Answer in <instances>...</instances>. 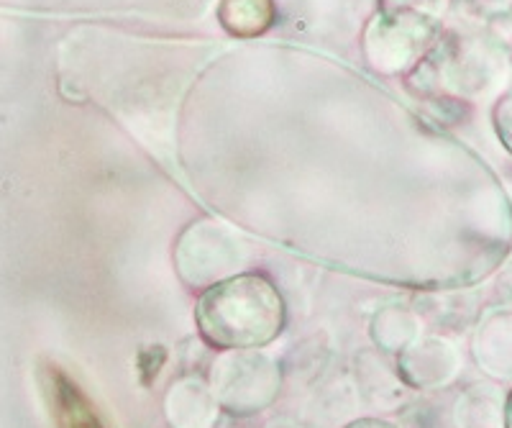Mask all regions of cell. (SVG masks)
<instances>
[{
	"instance_id": "cell-4",
	"label": "cell",
	"mask_w": 512,
	"mask_h": 428,
	"mask_svg": "<svg viewBox=\"0 0 512 428\" xmlns=\"http://www.w3.org/2000/svg\"><path fill=\"white\" fill-rule=\"evenodd\" d=\"M431 21L413 13H379L364 36L369 65L384 75H397L415 65L431 42Z\"/></svg>"
},
{
	"instance_id": "cell-2",
	"label": "cell",
	"mask_w": 512,
	"mask_h": 428,
	"mask_svg": "<svg viewBox=\"0 0 512 428\" xmlns=\"http://www.w3.org/2000/svg\"><path fill=\"white\" fill-rule=\"evenodd\" d=\"M249 259V247L239 231L216 218L192 221L177 239L175 264L182 280L192 288H210L239 275Z\"/></svg>"
},
{
	"instance_id": "cell-7",
	"label": "cell",
	"mask_w": 512,
	"mask_h": 428,
	"mask_svg": "<svg viewBox=\"0 0 512 428\" xmlns=\"http://www.w3.org/2000/svg\"><path fill=\"white\" fill-rule=\"evenodd\" d=\"M413 329L415 321L410 313L400 311V308H387V311H382L374 318L372 334L377 339V344H382L390 352H397L402 344H408L410 336H413Z\"/></svg>"
},
{
	"instance_id": "cell-1",
	"label": "cell",
	"mask_w": 512,
	"mask_h": 428,
	"mask_svg": "<svg viewBox=\"0 0 512 428\" xmlns=\"http://www.w3.org/2000/svg\"><path fill=\"white\" fill-rule=\"evenodd\" d=\"M205 339L221 349H254L282 331L285 305L262 275H233L205 290L198 305Z\"/></svg>"
},
{
	"instance_id": "cell-6",
	"label": "cell",
	"mask_w": 512,
	"mask_h": 428,
	"mask_svg": "<svg viewBox=\"0 0 512 428\" xmlns=\"http://www.w3.org/2000/svg\"><path fill=\"white\" fill-rule=\"evenodd\" d=\"M218 18L228 34L249 39L264 34L274 24L277 8L274 0H223Z\"/></svg>"
},
{
	"instance_id": "cell-9",
	"label": "cell",
	"mask_w": 512,
	"mask_h": 428,
	"mask_svg": "<svg viewBox=\"0 0 512 428\" xmlns=\"http://www.w3.org/2000/svg\"><path fill=\"white\" fill-rule=\"evenodd\" d=\"M351 428H392L390 423H382V421H359L354 423Z\"/></svg>"
},
{
	"instance_id": "cell-3",
	"label": "cell",
	"mask_w": 512,
	"mask_h": 428,
	"mask_svg": "<svg viewBox=\"0 0 512 428\" xmlns=\"http://www.w3.org/2000/svg\"><path fill=\"white\" fill-rule=\"evenodd\" d=\"M280 393V367L262 352L231 349L213 364V395L231 413H256Z\"/></svg>"
},
{
	"instance_id": "cell-8",
	"label": "cell",
	"mask_w": 512,
	"mask_h": 428,
	"mask_svg": "<svg viewBox=\"0 0 512 428\" xmlns=\"http://www.w3.org/2000/svg\"><path fill=\"white\" fill-rule=\"evenodd\" d=\"M448 0H382V13H413V16L433 21L446 11Z\"/></svg>"
},
{
	"instance_id": "cell-5",
	"label": "cell",
	"mask_w": 512,
	"mask_h": 428,
	"mask_svg": "<svg viewBox=\"0 0 512 428\" xmlns=\"http://www.w3.org/2000/svg\"><path fill=\"white\" fill-rule=\"evenodd\" d=\"M218 400L198 377H185L169 387L167 418L175 428H210L216 423Z\"/></svg>"
}]
</instances>
